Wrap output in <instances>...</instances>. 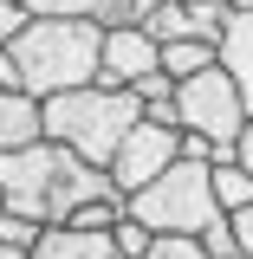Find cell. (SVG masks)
Returning <instances> with one entry per match:
<instances>
[{
	"instance_id": "cell-1",
	"label": "cell",
	"mask_w": 253,
	"mask_h": 259,
	"mask_svg": "<svg viewBox=\"0 0 253 259\" xmlns=\"http://www.w3.org/2000/svg\"><path fill=\"white\" fill-rule=\"evenodd\" d=\"M111 188H117L111 168L59 149L52 136H39L26 149H0V194H7V207L26 214V221H39V227H65L78 201L111 194Z\"/></svg>"
},
{
	"instance_id": "cell-2",
	"label": "cell",
	"mask_w": 253,
	"mask_h": 259,
	"mask_svg": "<svg viewBox=\"0 0 253 259\" xmlns=\"http://www.w3.org/2000/svg\"><path fill=\"white\" fill-rule=\"evenodd\" d=\"M136 117H143V97L130 91V84H97L91 78V84H78V91L39 97L46 136H52L59 149H71V156L97 162V168H111V156H117V143L136 130Z\"/></svg>"
},
{
	"instance_id": "cell-3",
	"label": "cell",
	"mask_w": 253,
	"mask_h": 259,
	"mask_svg": "<svg viewBox=\"0 0 253 259\" xmlns=\"http://www.w3.org/2000/svg\"><path fill=\"white\" fill-rule=\"evenodd\" d=\"M97 46H104V26L91 13L85 20H26L20 39L7 46V59L20 71V91L52 97V91H78L97 78Z\"/></svg>"
},
{
	"instance_id": "cell-4",
	"label": "cell",
	"mask_w": 253,
	"mask_h": 259,
	"mask_svg": "<svg viewBox=\"0 0 253 259\" xmlns=\"http://www.w3.org/2000/svg\"><path fill=\"white\" fill-rule=\"evenodd\" d=\"M124 207L150 227V233H195V240L227 221L221 207H214V188H208V168H201V162H169L150 188L130 194Z\"/></svg>"
},
{
	"instance_id": "cell-5",
	"label": "cell",
	"mask_w": 253,
	"mask_h": 259,
	"mask_svg": "<svg viewBox=\"0 0 253 259\" xmlns=\"http://www.w3.org/2000/svg\"><path fill=\"white\" fill-rule=\"evenodd\" d=\"M175 123L195 136H214V143H234L247 130V97L227 78V65H208V71L175 84Z\"/></svg>"
},
{
	"instance_id": "cell-6",
	"label": "cell",
	"mask_w": 253,
	"mask_h": 259,
	"mask_svg": "<svg viewBox=\"0 0 253 259\" xmlns=\"http://www.w3.org/2000/svg\"><path fill=\"white\" fill-rule=\"evenodd\" d=\"M169 162H182V130L136 117V130H130L124 143H117V156H111V182H117V194L130 201L136 188H150Z\"/></svg>"
},
{
	"instance_id": "cell-7",
	"label": "cell",
	"mask_w": 253,
	"mask_h": 259,
	"mask_svg": "<svg viewBox=\"0 0 253 259\" xmlns=\"http://www.w3.org/2000/svg\"><path fill=\"white\" fill-rule=\"evenodd\" d=\"M162 65V46L150 39V26H111L97 46V84H136Z\"/></svg>"
},
{
	"instance_id": "cell-8",
	"label": "cell",
	"mask_w": 253,
	"mask_h": 259,
	"mask_svg": "<svg viewBox=\"0 0 253 259\" xmlns=\"http://www.w3.org/2000/svg\"><path fill=\"white\" fill-rule=\"evenodd\" d=\"M32 259H124L111 246V233H78V227H46Z\"/></svg>"
},
{
	"instance_id": "cell-9",
	"label": "cell",
	"mask_w": 253,
	"mask_h": 259,
	"mask_svg": "<svg viewBox=\"0 0 253 259\" xmlns=\"http://www.w3.org/2000/svg\"><path fill=\"white\" fill-rule=\"evenodd\" d=\"M221 65L227 78L240 84V97H247V117H253V13H234L221 32Z\"/></svg>"
},
{
	"instance_id": "cell-10",
	"label": "cell",
	"mask_w": 253,
	"mask_h": 259,
	"mask_svg": "<svg viewBox=\"0 0 253 259\" xmlns=\"http://www.w3.org/2000/svg\"><path fill=\"white\" fill-rule=\"evenodd\" d=\"M46 123H39V97L32 91H0V149H26L39 143Z\"/></svg>"
},
{
	"instance_id": "cell-11",
	"label": "cell",
	"mask_w": 253,
	"mask_h": 259,
	"mask_svg": "<svg viewBox=\"0 0 253 259\" xmlns=\"http://www.w3.org/2000/svg\"><path fill=\"white\" fill-rule=\"evenodd\" d=\"M208 65H221V46L214 39H169L162 46V71L182 84V78H195V71H208Z\"/></svg>"
},
{
	"instance_id": "cell-12",
	"label": "cell",
	"mask_w": 253,
	"mask_h": 259,
	"mask_svg": "<svg viewBox=\"0 0 253 259\" xmlns=\"http://www.w3.org/2000/svg\"><path fill=\"white\" fill-rule=\"evenodd\" d=\"M208 188H214V207H221V214L253 207V175L240 162H214V168H208Z\"/></svg>"
},
{
	"instance_id": "cell-13",
	"label": "cell",
	"mask_w": 253,
	"mask_h": 259,
	"mask_svg": "<svg viewBox=\"0 0 253 259\" xmlns=\"http://www.w3.org/2000/svg\"><path fill=\"white\" fill-rule=\"evenodd\" d=\"M117 221H124V194L111 188V194H91V201H78L65 227H78V233H111Z\"/></svg>"
},
{
	"instance_id": "cell-14",
	"label": "cell",
	"mask_w": 253,
	"mask_h": 259,
	"mask_svg": "<svg viewBox=\"0 0 253 259\" xmlns=\"http://www.w3.org/2000/svg\"><path fill=\"white\" fill-rule=\"evenodd\" d=\"M143 26H150V39H156V46H169V39H195V26H189V0H162Z\"/></svg>"
},
{
	"instance_id": "cell-15",
	"label": "cell",
	"mask_w": 253,
	"mask_h": 259,
	"mask_svg": "<svg viewBox=\"0 0 253 259\" xmlns=\"http://www.w3.org/2000/svg\"><path fill=\"white\" fill-rule=\"evenodd\" d=\"M156 7H162V0H97V7H91V20H97L104 32H111V26H143Z\"/></svg>"
},
{
	"instance_id": "cell-16",
	"label": "cell",
	"mask_w": 253,
	"mask_h": 259,
	"mask_svg": "<svg viewBox=\"0 0 253 259\" xmlns=\"http://www.w3.org/2000/svg\"><path fill=\"white\" fill-rule=\"evenodd\" d=\"M227 20H234V7H227V0H189V26H195V39H214V46H221Z\"/></svg>"
},
{
	"instance_id": "cell-17",
	"label": "cell",
	"mask_w": 253,
	"mask_h": 259,
	"mask_svg": "<svg viewBox=\"0 0 253 259\" xmlns=\"http://www.w3.org/2000/svg\"><path fill=\"white\" fill-rule=\"evenodd\" d=\"M150 240H156V233H150V227H143V221H136V214L124 207V221L111 227V246H117L124 259H143V253H150Z\"/></svg>"
},
{
	"instance_id": "cell-18",
	"label": "cell",
	"mask_w": 253,
	"mask_h": 259,
	"mask_svg": "<svg viewBox=\"0 0 253 259\" xmlns=\"http://www.w3.org/2000/svg\"><path fill=\"white\" fill-rule=\"evenodd\" d=\"M143 259H208V246H201L195 233H156Z\"/></svg>"
},
{
	"instance_id": "cell-19",
	"label": "cell",
	"mask_w": 253,
	"mask_h": 259,
	"mask_svg": "<svg viewBox=\"0 0 253 259\" xmlns=\"http://www.w3.org/2000/svg\"><path fill=\"white\" fill-rule=\"evenodd\" d=\"M26 7V20H85L97 0H20Z\"/></svg>"
},
{
	"instance_id": "cell-20",
	"label": "cell",
	"mask_w": 253,
	"mask_h": 259,
	"mask_svg": "<svg viewBox=\"0 0 253 259\" xmlns=\"http://www.w3.org/2000/svg\"><path fill=\"white\" fill-rule=\"evenodd\" d=\"M39 233H46V227L39 221H26V214H13V207H0V240H7V246H39Z\"/></svg>"
},
{
	"instance_id": "cell-21",
	"label": "cell",
	"mask_w": 253,
	"mask_h": 259,
	"mask_svg": "<svg viewBox=\"0 0 253 259\" xmlns=\"http://www.w3.org/2000/svg\"><path fill=\"white\" fill-rule=\"evenodd\" d=\"M201 246H208V259H234V253H240V240H234V227H208V233H201Z\"/></svg>"
},
{
	"instance_id": "cell-22",
	"label": "cell",
	"mask_w": 253,
	"mask_h": 259,
	"mask_svg": "<svg viewBox=\"0 0 253 259\" xmlns=\"http://www.w3.org/2000/svg\"><path fill=\"white\" fill-rule=\"evenodd\" d=\"M20 26H26V7H20V0H0V52L20 39Z\"/></svg>"
},
{
	"instance_id": "cell-23",
	"label": "cell",
	"mask_w": 253,
	"mask_h": 259,
	"mask_svg": "<svg viewBox=\"0 0 253 259\" xmlns=\"http://www.w3.org/2000/svg\"><path fill=\"white\" fill-rule=\"evenodd\" d=\"M143 117H150V123H169V130H182V123H175V91H169V97H150V104H143Z\"/></svg>"
},
{
	"instance_id": "cell-24",
	"label": "cell",
	"mask_w": 253,
	"mask_h": 259,
	"mask_svg": "<svg viewBox=\"0 0 253 259\" xmlns=\"http://www.w3.org/2000/svg\"><path fill=\"white\" fill-rule=\"evenodd\" d=\"M227 227H234V240H240V253L253 259V207H240V214H227Z\"/></svg>"
},
{
	"instance_id": "cell-25",
	"label": "cell",
	"mask_w": 253,
	"mask_h": 259,
	"mask_svg": "<svg viewBox=\"0 0 253 259\" xmlns=\"http://www.w3.org/2000/svg\"><path fill=\"white\" fill-rule=\"evenodd\" d=\"M234 162H240V168H247V175H253V117H247V130L234 136Z\"/></svg>"
},
{
	"instance_id": "cell-26",
	"label": "cell",
	"mask_w": 253,
	"mask_h": 259,
	"mask_svg": "<svg viewBox=\"0 0 253 259\" xmlns=\"http://www.w3.org/2000/svg\"><path fill=\"white\" fill-rule=\"evenodd\" d=\"M0 259H32L26 246H7V240H0Z\"/></svg>"
},
{
	"instance_id": "cell-27",
	"label": "cell",
	"mask_w": 253,
	"mask_h": 259,
	"mask_svg": "<svg viewBox=\"0 0 253 259\" xmlns=\"http://www.w3.org/2000/svg\"><path fill=\"white\" fill-rule=\"evenodd\" d=\"M227 7H234V13H253V0H227Z\"/></svg>"
},
{
	"instance_id": "cell-28",
	"label": "cell",
	"mask_w": 253,
	"mask_h": 259,
	"mask_svg": "<svg viewBox=\"0 0 253 259\" xmlns=\"http://www.w3.org/2000/svg\"><path fill=\"white\" fill-rule=\"evenodd\" d=\"M0 207H7V194H0Z\"/></svg>"
},
{
	"instance_id": "cell-29",
	"label": "cell",
	"mask_w": 253,
	"mask_h": 259,
	"mask_svg": "<svg viewBox=\"0 0 253 259\" xmlns=\"http://www.w3.org/2000/svg\"><path fill=\"white\" fill-rule=\"evenodd\" d=\"M234 259H247V253H234Z\"/></svg>"
}]
</instances>
